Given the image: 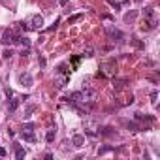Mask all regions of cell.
Instances as JSON below:
<instances>
[{
  "label": "cell",
  "instance_id": "5",
  "mask_svg": "<svg viewBox=\"0 0 160 160\" xmlns=\"http://www.w3.org/2000/svg\"><path fill=\"white\" fill-rule=\"evenodd\" d=\"M70 81V73H59V77L55 79V87L57 89H64V85Z\"/></svg>",
  "mask_w": 160,
  "mask_h": 160
},
{
  "label": "cell",
  "instance_id": "7",
  "mask_svg": "<svg viewBox=\"0 0 160 160\" xmlns=\"http://www.w3.org/2000/svg\"><path fill=\"white\" fill-rule=\"evenodd\" d=\"M21 139H23V141H28V143H34L36 141V136H34L32 130H23V132H21Z\"/></svg>",
  "mask_w": 160,
  "mask_h": 160
},
{
  "label": "cell",
  "instance_id": "2",
  "mask_svg": "<svg viewBox=\"0 0 160 160\" xmlns=\"http://www.w3.org/2000/svg\"><path fill=\"white\" fill-rule=\"evenodd\" d=\"M105 34L111 38L113 41H123V38H124V34L119 30V28H113V27H107L105 28Z\"/></svg>",
  "mask_w": 160,
  "mask_h": 160
},
{
  "label": "cell",
  "instance_id": "27",
  "mask_svg": "<svg viewBox=\"0 0 160 160\" xmlns=\"http://www.w3.org/2000/svg\"><path fill=\"white\" fill-rule=\"evenodd\" d=\"M6 94H8V98H11V96H13V91H11V89H6Z\"/></svg>",
  "mask_w": 160,
  "mask_h": 160
},
{
  "label": "cell",
  "instance_id": "11",
  "mask_svg": "<svg viewBox=\"0 0 160 160\" xmlns=\"http://www.w3.org/2000/svg\"><path fill=\"white\" fill-rule=\"evenodd\" d=\"M143 15H145V19H149V17H156L155 8H153V6H147V8L143 9Z\"/></svg>",
  "mask_w": 160,
  "mask_h": 160
},
{
  "label": "cell",
  "instance_id": "26",
  "mask_svg": "<svg viewBox=\"0 0 160 160\" xmlns=\"http://www.w3.org/2000/svg\"><path fill=\"white\" fill-rule=\"evenodd\" d=\"M23 130H34V124H32V123L25 124V126H23Z\"/></svg>",
  "mask_w": 160,
  "mask_h": 160
},
{
  "label": "cell",
  "instance_id": "14",
  "mask_svg": "<svg viewBox=\"0 0 160 160\" xmlns=\"http://www.w3.org/2000/svg\"><path fill=\"white\" fill-rule=\"evenodd\" d=\"M79 19H83V13H75V15H72V17H68V25H73V23H77Z\"/></svg>",
  "mask_w": 160,
  "mask_h": 160
},
{
  "label": "cell",
  "instance_id": "1",
  "mask_svg": "<svg viewBox=\"0 0 160 160\" xmlns=\"http://www.w3.org/2000/svg\"><path fill=\"white\" fill-rule=\"evenodd\" d=\"M15 40H17V34L11 28H6L4 34H2V43L4 45H11V43H15Z\"/></svg>",
  "mask_w": 160,
  "mask_h": 160
},
{
  "label": "cell",
  "instance_id": "19",
  "mask_svg": "<svg viewBox=\"0 0 160 160\" xmlns=\"http://www.w3.org/2000/svg\"><path fill=\"white\" fill-rule=\"evenodd\" d=\"M126 128L130 130V132H137V130H139V124H136V123H126Z\"/></svg>",
  "mask_w": 160,
  "mask_h": 160
},
{
  "label": "cell",
  "instance_id": "21",
  "mask_svg": "<svg viewBox=\"0 0 160 160\" xmlns=\"http://www.w3.org/2000/svg\"><path fill=\"white\" fill-rule=\"evenodd\" d=\"M83 57H94V49H92V47H87V51L83 53Z\"/></svg>",
  "mask_w": 160,
  "mask_h": 160
},
{
  "label": "cell",
  "instance_id": "18",
  "mask_svg": "<svg viewBox=\"0 0 160 160\" xmlns=\"http://www.w3.org/2000/svg\"><path fill=\"white\" fill-rule=\"evenodd\" d=\"M13 55H15V53H13L11 49H4V53H2V59H4V60H8V59H11Z\"/></svg>",
  "mask_w": 160,
  "mask_h": 160
},
{
  "label": "cell",
  "instance_id": "8",
  "mask_svg": "<svg viewBox=\"0 0 160 160\" xmlns=\"http://www.w3.org/2000/svg\"><path fill=\"white\" fill-rule=\"evenodd\" d=\"M72 143H73V147H85V136L75 134V136L72 137Z\"/></svg>",
  "mask_w": 160,
  "mask_h": 160
},
{
  "label": "cell",
  "instance_id": "17",
  "mask_svg": "<svg viewBox=\"0 0 160 160\" xmlns=\"http://www.w3.org/2000/svg\"><path fill=\"white\" fill-rule=\"evenodd\" d=\"M124 85H126V79H119V81H113V87L119 91V89H123Z\"/></svg>",
  "mask_w": 160,
  "mask_h": 160
},
{
  "label": "cell",
  "instance_id": "25",
  "mask_svg": "<svg viewBox=\"0 0 160 160\" xmlns=\"http://www.w3.org/2000/svg\"><path fill=\"white\" fill-rule=\"evenodd\" d=\"M57 27H59V19H57L55 23H53V27H49V28H47V30H45V32H53V30H55V28H57Z\"/></svg>",
  "mask_w": 160,
  "mask_h": 160
},
{
  "label": "cell",
  "instance_id": "6",
  "mask_svg": "<svg viewBox=\"0 0 160 160\" xmlns=\"http://www.w3.org/2000/svg\"><path fill=\"white\" fill-rule=\"evenodd\" d=\"M156 25H158V19L149 17V19H145V23L141 25V30H153V28H156Z\"/></svg>",
  "mask_w": 160,
  "mask_h": 160
},
{
  "label": "cell",
  "instance_id": "20",
  "mask_svg": "<svg viewBox=\"0 0 160 160\" xmlns=\"http://www.w3.org/2000/svg\"><path fill=\"white\" fill-rule=\"evenodd\" d=\"M113 149H115V147H109V145H107V147H100V149H98V155H104V153H109V151H113Z\"/></svg>",
  "mask_w": 160,
  "mask_h": 160
},
{
  "label": "cell",
  "instance_id": "23",
  "mask_svg": "<svg viewBox=\"0 0 160 160\" xmlns=\"http://www.w3.org/2000/svg\"><path fill=\"white\" fill-rule=\"evenodd\" d=\"M102 134H104V136H111V134H113V128H109V126H105L104 130H102Z\"/></svg>",
  "mask_w": 160,
  "mask_h": 160
},
{
  "label": "cell",
  "instance_id": "24",
  "mask_svg": "<svg viewBox=\"0 0 160 160\" xmlns=\"http://www.w3.org/2000/svg\"><path fill=\"white\" fill-rule=\"evenodd\" d=\"M156 98H158V92H156V91H153V92H151V102H153L155 105H156Z\"/></svg>",
  "mask_w": 160,
  "mask_h": 160
},
{
  "label": "cell",
  "instance_id": "13",
  "mask_svg": "<svg viewBox=\"0 0 160 160\" xmlns=\"http://www.w3.org/2000/svg\"><path fill=\"white\" fill-rule=\"evenodd\" d=\"M15 158L17 160H21V158H25V149H21V147L15 143Z\"/></svg>",
  "mask_w": 160,
  "mask_h": 160
},
{
  "label": "cell",
  "instance_id": "3",
  "mask_svg": "<svg viewBox=\"0 0 160 160\" xmlns=\"http://www.w3.org/2000/svg\"><path fill=\"white\" fill-rule=\"evenodd\" d=\"M28 25H30V28H36V30H40V28L43 27V17H41L40 13H34L30 19H28Z\"/></svg>",
  "mask_w": 160,
  "mask_h": 160
},
{
  "label": "cell",
  "instance_id": "28",
  "mask_svg": "<svg viewBox=\"0 0 160 160\" xmlns=\"http://www.w3.org/2000/svg\"><path fill=\"white\" fill-rule=\"evenodd\" d=\"M6 155H8V153H6V149H4V147H0V156H6Z\"/></svg>",
  "mask_w": 160,
  "mask_h": 160
},
{
  "label": "cell",
  "instance_id": "29",
  "mask_svg": "<svg viewBox=\"0 0 160 160\" xmlns=\"http://www.w3.org/2000/svg\"><path fill=\"white\" fill-rule=\"evenodd\" d=\"M59 2H60V6H66V4H68V0H59Z\"/></svg>",
  "mask_w": 160,
  "mask_h": 160
},
{
  "label": "cell",
  "instance_id": "4",
  "mask_svg": "<svg viewBox=\"0 0 160 160\" xmlns=\"http://www.w3.org/2000/svg\"><path fill=\"white\" fill-rule=\"evenodd\" d=\"M32 75L30 73H27V72H23V73H19V85H23V87H32Z\"/></svg>",
  "mask_w": 160,
  "mask_h": 160
},
{
  "label": "cell",
  "instance_id": "16",
  "mask_svg": "<svg viewBox=\"0 0 160 160\" xmlns=\"http://www.w3.org/2000/svg\"><path fill=\"white\" fill-rule=\"evenodd\" d=\"M19 107V100H11L9 102V107H8V111L9 113H15V109Z\"/></svg>",
  "mask_w": 160,
  "mask_h": 160
},
{
  "label": "cell",
  "instance_id": "22",
  "mask_svg": "<svg viewBox=\"0 0 160 160\" xmlns=\"http://www.w3.org/2000/svg\"><path fill=\"white\" fill-rule=\"evenodd\" d=\"M19 28L27 32V30H30V25H28V23H25V21H23V23H19Z\"/></svg>",
  "mask_w": 160,
  "mask_h": 160
},
{
  "label": "cell",
  "instance_id": "12",
  "mask_svg": "<svg viewBox=\"0 0 160 160\" xmlns=\"http://www.w3.org/2000/svg\"><path fill=\"white\" fill-rule=\"evenodd\" d=\"M34 111H36V105H34V104L27 105V109H25V115H23V117H25V119H30V115L34 113Z\"/></svg>",
  "mask_w": 160,
  "mask_h": 160
},
{
  "label": "cell",
  "instance_id": "10",
  "mask_svg": "<svg viewBox=\"0 0 160 160\" xmlns=\"http://www.w3.org/2000/svg\"><path fill=\"white\" fill-rule=\"evenodd\" d=\"M55 136H57V128H51V130H47V134H45L47 143H53V141H55Z\"/></svg>",
  "mask_w": 160,
  "mask_h": 160
},
{
  "label": "cell",
  "instance_id": "15",
  "mask_svg": "<svg viewBox=\"0 0 160 160\" xmlns=\"http://www.w3.org/2000/svg\"><path fill=\"white\" fill-rule=\"evenodd\" d=\"M136 17H137V11H136V9H132V11H128V13L124 15V21H134Z\"/></svg>",
  "mask_w": 160,
  "mask_h": 160
},
{
  "label": "cell",
  "instance_id": "9",
  "mask_svg": "<svg viewBox=\"0 0 160 160\" xmlns=\"http://www.w3.org/2000/svg\"><path fill=\"white\" fill-rule=\"evenodd\" d=\"M15 43H19V45L28 47V49H30V40H28L27 36H19V34H17V40H15Z\"/></svg>",
  "mask_w": 160,
  "mask_h": 160
}]
</instances>
